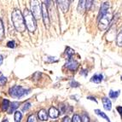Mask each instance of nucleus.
<instances>
[{
    "label": "nucleus",
    "mask_w": 122,
    "mask_h": 122,
    "mask_svg": "<svg viewBox=\"0 0 122 122\" xmlns=\"http://www.w3.org/2000/svg\"><path fill=\"white\" fill-rule=\"evenodd\" d=\"M65 67L67 68H68V69L72 70V71H75L78 67H79V62L77 61H75V60L70 59L66 62Z\"/></svg>",
    "instance_id": "obj_7"
},
{
    "label": "nucleus",
    "mask_w": 122,
    "mask_h": 122,
    "mask_svg": "<svg viewBox=\"0 0 122 122\" xmlns=\"http://www.w3.org/2000/svg\"><path fill=\"white\" fill-rule=\"evenodd\" d=\"M116 43H117V45L120 47H122V31L117 36V39H116Z\"/></svg>",
    "instance_id": "obj_20"
},
{
    "label": "nucleus",
    "mask_w": 122,
    "mask_h": 122,
    "mask_svg": "<svg viewBox=\"0 0 122 122\" xmlns=\"http://www.w3.org/2000/svg\"><path fill=\"white\" fill-rule=\"evenodd\" d=\"M72 122H82L81 117L78 114H74L72 118Z\"/></svg>",
    "instance_id": "obj_23"
},
{
    "label": "nucleus",
    "mask_w": 122,
    "mask_h": 122,
    "mask_svg": "<svg viewBox=\"0 0 122 122\" xmlns=\"http://www.w3.org/2000/svg\"><path fill=\"white\" fill-rule=\"evenodd\" d=\"M28 92H30V90L24 89L23 87L19 86H15L10 89V96L13 97H21L22 96L28 93Z\"/></svg>",
    "instance_id": "obj_4"
},
{
    "label": "nucleus",
    "mask_w": 122,
    "mask_h": 122,
    "mask_svg": "<svg viewBox=\"0 0 122 122\" xmlns=\"http://www.w3.org/2000/svg\"><path fill=\"white\" fill-rule=\"evenodd\" d=\"M120 91H116V92H114V91L111 90L109 92V97L111 98H113V99H115V98H117L120 96Z\"/></svg>",
    "instance_id": "obj_17"
},
{
    "label": "nucleus",
    "mask_w": 122,
    "mask_h": 122,
    "mask_svg": "<svg viewBox=\"0 0 122 122\" xmlns=\"http://www.w3.org/2000/svg\"><path fill=\"white\" fill-rule=\"evenodd\" d=\"M41 7H42V16H43L44 22H45V26H46L47 27H49V26H50V19H49V15H48V11H47L46 4H42Z\"/></svg>",
    "instance_id": "obj_6"
},
{
    "label": "nucleus",
    "mask_w": 122,
    "mask_h": 122,
    "mask_svg": "<svg viewBox=\"0 0 122 122\" xmlns=\"http://www.w3.org/2000/svg\"><path fill=\"white\" fill-rule=\"evenodd\" d=\"M95 113H96L97 115H99V116H101L102 118H103V119H105L108 122H110V120H109V118H108V116L106 115V114L105 113H103V112H102L101 110H99V109H96L95 110Z\"/></svg>",
    "instance_id": "obj_15"
},
{
    "label": "nucleus",
    "mask_w": 122,
    "mask_h": 122,
    "mask_svg": "<svg viewBox=\"0 0 122 122\" xmlns=\"http://www.w3.org/2000/svg\"><path fill=\"white\" fill-rule=\"evenodd\" d=\"M4 25H3V22L1 19H0V40H2L4 39Z\"/></svg>",
    "instance_id": "obj_22"
},
{
    "label": "nucleus",
    "mask_w": 122,
    "mask_h": 122,
    "mask_svg": "<svg viewBox=\"0 0 122 122\" xmlns=\"http://www.w3.org/2000/svg\"><path fill=\"white\" fill-rule=\"evenodd\" d=\"M27 122H38V120H37L36 116L34 114H32L28 117L27 119Z\"/></svg>",
    "instance_id": "obj_24"
},
{
    "label": "nucleus",
    "mask_w": 122,
    "mask_h": 122,
    "mask_svg": "<svg viewBox=\"0 0 122 122\" xmlns=\"http://www.w3.org/2000/svg\"><path fill=\"white\" fill-rule=\"evenodd\" d=\"M60 113L59 111H58V109H56V108H54V107H51V108H50L49 110V115L51 118L52 119H56L57 118L58 116H59Z\"/></svg>",
    "instance_id": "obj_10"
},
{
    "label": "nucleus",
    "mask_w": 122,
    "mask_h": 122,
    "mask_svg": "<svg viewBox=\"0 0 122 122\" xmlns=\"http://www.w3.org/2000/svg\"><path fill=\"white\" fill-rule=\"evenodd\" d=\"M102 104H103V108L106 110H111V108H112V103L108 97L102 98Z\"/></svg>",
    "instance_id": "obj_11"
},
{
    "label": "nucleus",
    "mask_w": 122,
    "mask_h": 122,
    "mask_svg": "<svg viewBox=\"0 0 122 122\" xmlns=\"http://www.w3.org/2000/svg\"><path fill=\"white\" fill-rule=\"evenodd\" d=\"M7 79L4 76H0V86H4V84L6 83Z\"/></svg>",
    "instance_id": "obj_27"
},
{
    "label": "nucleus",
    "mask_w": 122,
    "mask_h": 122,
    "mask_svg": "<svg viewBox=\"0 0 122 122\" xmlns=\"http://www.w3.org/2000/svg\"><path fill=\"white\" fill-rule=\"evenodd\" d=\"M70 86H72V87H78V86H79V84L78 83V82H76V81H72L71 83H70Z\"/></svg>",
    "instance_id": "obj_30"
},
{
    "label": "nucleus",
    "mask_w": 122,
    "mask_h": 122,
    "mask_svg": "<svg viewBox=\"0 0 122 122\" xmlns=\"http://www.w3.org/2000/svg\"><path fill=\"white\" fill-rule=\"evenodd\" d=\"M88 99H90V100H92V101H95L96 102H97V101L96 100V98L95 97H88Z\"/></svg>",
    "instance_id": "obj_33"
},
{
    "label": "nucleus",
    "mask_w": 122,
    "mask_h": 122,
    "mask_svg": "<svg viewBox=\"0 0 122 122\" xmlns=\"http://www.w3.org/2000/svg\"><path fill=\"white\" fill-rule=\"evenodd\" d=\"M3 122H9V121H8V120H6V119H5L4 120H3Z\"/></svg>",
    "instance_id": "obj_36"
},
{
    "label": "nucleus",
    "mask_w": 122,
    "mask_h": 122,
    "mask_svg": "<svg viewBox=\"0 0 122 122\" xmlns=\"http://www.w3.org/2000/svg\"><path fill=\"white\" fill-rule=\"evenodd\" d=\"M7 45H8V47H10V48H15V43L14 41H10V42H8Z\"/></svg>",
    "instance_id": "obj_29"
},
{
    "label": "nucleus",
    "mask_w": 122,
    "mask_h": 122,
    "mask_svg": "<svg viewBox=\"0 0 122 122\" xmlns=\"http://www.w3.org/2000/svg\"><path fill=\"white\" fill-rule=\"evenodd\" d=\"M10 102H9L7 99H4L3 100V102H2V108L3 110H8L9 108H10Z\"/></svg>",
    "instance_id": "obj_18"
},
{
    "label": "nucleus",
    "mask_w": 122,
    "mask_h": 122,
    "mask_svg": "<svg viewBox=\"0 0 122 122\" xmlns=\"http://www.w3.org/2000/svg\"><path fill=\"white\" fill-rule=\"evenodd\" d=\"M3 63V56L1 55H0V65Z\"/></svg>",
    "instance_id": "obj_34"
},
{
    "label": "nucleus",
    "mask_w": 122,
    "mask_h": 122,
    "mask_svg": "<svg viewBox=\"0 0 122 122\" xmlns=\"http://www.w3.org/2000/svg\"><path fill=\"white\" fill-rule=\"evenodd\" d=\"M23 17H24L25 24H26L27 29L30 31L31 33L34 32L35 29H36V21H35V18L33 17V14L31 13L30 10L26 9L23 12Z\"/></svg>",
    "instance_id": "obj_2"
},
{
    "label": "nucleus",
    "mask_w": 122,
    "mask_h": 122,
    "mask_svg": "<svg viewBox=\"0 0 122 122\" xmlns=\"http://www.w3.org/2000/svg\"><path fill=\"white\" fill-rule=\"evenodd\" d=\"M92 4H93V1H86V10H90Z\"/></svg>",
    "instance_id": "obj_26"
},
{
    "label": "nucleus",
    "mask_w": 122,
    "mask_h": 122,
    "mask_svg": "<svg viewBox=\"0 0 122 122\" xmlns=\"http://www.w3.org/2000/svg\"><path fill=\"white\" fill-rule=\"evenodd\" d=\"M38 115H39V118L40 120H48V114H47V112L46 110L45 109H41L39 113H38Z\"/></svg>",
    "instance_id": "obj_12"
},
{
    "label": "nucleus",
    "mask_w": 122,
    "mask_h": 122,
    "mask_svg": "<svg viewBox=\"0 0 122 122\" xmlns=\"http://www.w3.org/2000/svg\"><path fill=\"white\" fill-rule=\"evenodd\" d=\"M82 73H83L84 75L86 76V74H87V73H86V70H83V72H82Z\"/></svg>",
    "instance_id": "obj_35"
},
{
    "label": "nucleus",
    "mask_w": 122,
    "mask_h": 122,
    "mask_svg": "<svg viewBox=\"0 0 122 122\" xmlns=\"http://www.w3.org/2000/svg\"><path fill=\"white\" fill-rule=\"evenodd\" d=\"M31 13L33 14L35 19H39L42 15V7L38 1H32L31 2Z\"/></svg>",
    "instance_id": "obj_5"
},
{
    "label": "nucleus",
    "mask_w": 122,
    "mask_h": 122,
    "mask_svg": "<svg viewBox=\"0 0 122 122\" xmlns=\"http://www.w3.org/2000/svg\"><path fill=\"white\" fill-rule=\"evenodd\" d=\"M21 118H22L21 113L20 111H15V122H20Z\"/></svg>",
    "instance_id": "obj_19"
},
{
    "label": "nucleus",
    "mask_w": 122,
    "mask_h": 122,
    "mask_svg": "<svg viewBox=\"0 0 122 122\" xmlns=\"http://www.w3.org/2000/svg\"><path fill=\"white\" fill-rule=\"evenodd\" d=\"M62 122H71V120H70V119L67 117V116H66V117H64V119H63Z\"/></svg>",
    "instance_id": "obj_32"
},
{
    "label": "nucleus",
    "mask_w": 122,
    "mask_h": 122,
    "mask_svg": "<svg viewBox=\"0 0 122 122\" xmlns=\"http://www.w3.org/2000/svg\"><path fill=\"white\" fill-rule=\"evenodd\" d=\"M121 80H122V76H121Z\"/></svg>",
    "instance_id": "obj_37"
},
{
    "label": "nucleus",
    "mask_w": 122,
    "mask_h": 122,
    "mask_svg": "<svg viewBox=\"0 0 122 122\" xmlns=\"http://www.w3.org/2000/svg\"><path fill=\"white\" fill-rule=\"evenodd\" d=\"M30 107H31V103H30V102H26V103H25L24 105H23L22 110H23V111H26V110L28 109Z\"/></svg>",
    "instance_id": "obj_28"
},
{
    "label": "nucleus",
    "mask_w": 122,
    "mask_h": 122,
    "mask_svg": "<svg viewBox=\"0 0 122 122\" xmlns=\"http://www.w3.org/2000/svg\"><path fill=\"white\" fill-rule=\"evenodd\" d=\"M102 74H95L93 77L91 79V81L94 82V83L99 84L102 81Z\"/></svg>",
    "instance_id": "obj_13"
},
{
    "label": "nucleus",
    "mask_w": 122,
    "mask_h": 122,
    "mask_svg": "<svg viewBox=\"0 0 122 122\" xmlns=\"http://www.w3.org/2000/svg\"><path fill=\"white\" fill-rule=\"evenodd\" d=\"M66 54H67L68 59L70 60L72 58V56L74 54V51L73 49H71V48H69V47H67V50H66Z\"/></svg>",
    "instance_id": "obj_21"
},
{
    "label": "nucleus",
    "mask_w": 122,
    "mask_h": 122,
    "mask_svg": "<svg viewBox=\"0 0 122 122\" xmlns=\"http://www.w3.org/2000/svg\"><path fill=\"white\" fill-rule=\"evenodd\" d=\"M108 10H109V3H107V2L103 3L102 4V6H101V10H100L98 18H100V17H102L105 14H107L108 12Z\"/></svg>",
    "instance_id": "obj_8"
},
{
    "label": "nucleus",
    "mask_w": 122,
    "mask_h": 122,
    "mask_svg": "<svg viewBox=\"0 0 122 122\" xmlns=\"http://www.w3.org/2000/svg\"><path fill=\"white\" fill-rule=\"evenodd\" d=\"M111 20H112V16L109 12L102 15V17L98 18V28L102 31L106 30L111 23Z\"/></svg>",
    "instance_id": "obj_3"
},
{
    "label": "nucleus",
    "mask_w": 122,
    "mask_h": 122,
    "mask_svg": "<svg viewBox=\"0 0 122 122\" xmlns=\"http://www.w3.org/2000/svg\"><path fill=\"white\" fill-rule=\"evenodd\" d=\"M86 10V1H79V5H78V10L79 12H83Z\"/></svg>",
    "instance_id": "obj_16"
},
{
    "label": "nucleus",
    "mask_w": 122,
    "mask_h": 122,
    "mask_svg": "<svg viewBox=\"0 0 122 122\" xmlns=\"http://www.w3.org/2000/svg\"><path fill=\"white\" fill-rule=\"evenodd\" d=\"M11 19H12L13 24L18 32H24L26 29V24H25V20L23 17V15L21 14L19 10H15L11 15Z\"/></svg>",
    "instance_id": "obj_1"
},
{
    "label": "nucleus",
    "mask_w": 122,
    "mask_h": 122,
    "mask_svg": "<svg viewBox=\"0 0 122 122\" xmlns=\"http://www.w3.org/2000/svg\"><path fill=\"white\" fill-rule=\"evenodd\" d=\"M81 120H82V122H90V120H89V117L86 114H84L81 117Z\"/></svg>",
    "instance_id": "obj_25"
},
{
    "label": "nucleus",
    "mask_w": 122,
    "mask_h": 122,
    "mask_svg": "<svg viewBox=\"0 0 122 122\" xmlns=\"http://www.w3.org/2000/svg\"><path fill=\"white\" fill-rule=\"evenodd\" d=\"M117 111H118L119 114H120V116L122 117V107H121V106H119V107H117Z\"/></svg>",
    "instance_id": "obj_31"
},
{
    "label": "nucleus",
    "mask_w": 122,
    "mask_h": 122,
    "mask_svg": "<svg viewBox=\"0 0 122 122\" xmlns=\"http://www.w3.org/2000/svg\"><path fill=\"white\" fill-rule=\"evenodd\" d=\"M57 3H58L60 9L62 10L63 12H66L68 10V6H69V2L68 1H58Z\"/></svg>",
    "instance_id": "obj_9"
},
{
    "label": "nucleus",
    "mask_w": 122,
    "mask_h": 122,
    "mask_svg": "<svg viewBox=\"0 0 122 122\" xmlns=\"http://www.w3.org/2000/svg\"><path fill=\"white\" fill-rule=\"evenodd\" d=\"M18 106H19V102H13L12 103H10V108H9V113H10V114L13 113L15 110L18 108Z\"/></svg>",
    "instance_id": "obj_14"
}]
</instances>
